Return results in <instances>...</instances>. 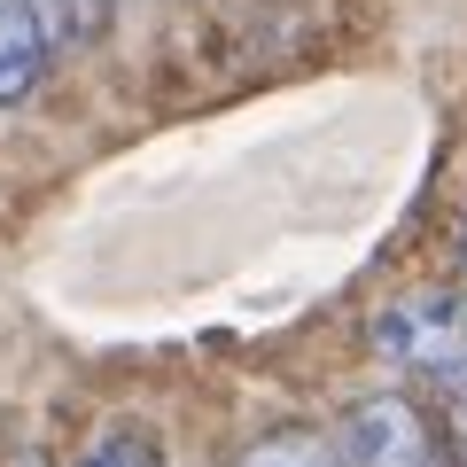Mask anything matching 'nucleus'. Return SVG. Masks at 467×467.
I'll use <instances>...</instances> for the list:
<instances>
[{
  "label": "nucleus",
  "instance_id": "nucleus-3",
  "mask_svg": "<svg viewBox=\"0 0 467 467\" xmlns=\"http://www.w3.org/2000/svg\"><path fill=\"white\" fill-rule=\"evenodd\" d=\"M55 63V24L39 0H0V109H16V101L39 94Z\"/></svg>",
  "mask_w": 467,
  "mask_h": 467
},
{
  "label": "nucleus",
  "instance_id": "nucleus-7",
  "mask_svg": "<svg viewBox=\"0 0 467 467\" xmlns=\"http://www.w3.org/2000/svg\"><path fill=\"white\" fill-rule=\"evenodd\" d=\"M460 265H467V218H460Z\"/></svg>",
  "mask_w": 467,
  "mask_h": 467
},
{
  "label": "nucleus",
  "instance_id": "nucleus-8",
  "mask_svg": "<svg viewBox=\"0 0 467 467\" xmlns=\"http://www.w3.org/2000/svg\"><path fill=\"white\" fill-rule=\"evenodd\" d=\"M8 467H39V460H32V451H24V460H8Z\"/></svg>",
  "mask_w": 467,
  "mask_h": 467
},
{
  "label": "nucleus",
  "instance_id": "nucleus-1",
  "mask_svg": "<svg viewBox=\"0 0 467 467\" xmlns=\"http://www.w3.org/2000/svg\"><path fill=\"white\" fill-rule=\"evenodd\" d=\"M374 350L398 374L467 389V296L429 288V296H398L389 312H374Z\"/></svg>",
  "mask_w": 467,
  "mask_h": 467
},
{
  "label": "nucleus",
  "instance_id": "nucleus-2",
  "mask_svg": "<svg viewBox=\"0 0 467 467\" xmlns=\"http://www.w3.org/2000/svg\"><path fill=\"white\" fill-rule=\"evenodd\" d=\"M343 467H436L429 429L405 398H367L343 420Z\"/></svg>",
  "mask_w": 467,
  "mask_h": 467
},
{
  "label": "nucleus",
  "instance_id": "nucleus-4",
  "mask_svg": "<svg viewBox=\"0 0 467 467\" xmlns=\"http://www.w3.org/2000/svg\"><path fill=\"white\" fill-rule=\"evenodd\" d=\"M234 467H343V444H327L312 429H273L250 451H234Z\"/></svg>",
  "mask_w": 467,
  "mask_h": 467
},
{
  "label": "nucleus",
  "instance_id": "nucleus-6",
  "mask_svg": "<svg viewBox=\"0 0 467 467\" xmlns=\"http://www.w3.org/2000/svg\"><path fill=\"white\" fill-rule=\"evenodd\" d=\"M39 8H47V24H55V32L94 39L101 24H109V8H117V0H39Z\"/></svg>",
  "mask_w": 467,
  "mask_h": 467
},
{
  "label": "nucleus",
  "instance_id": "nucleus-5",
  "mask_svg": "<svg viewBox=\"0 0 467 467\" xmlns=\"http://www.w3.org/2000/svg\"><path fill=\"white\" fill-rule=\"evenodd\" d=\"M78 467H164V444L149 429H109L101 444H86Z\"/></svg>",
  "mask_w": 467,
  "mask_h": 467
}]
</instances>
